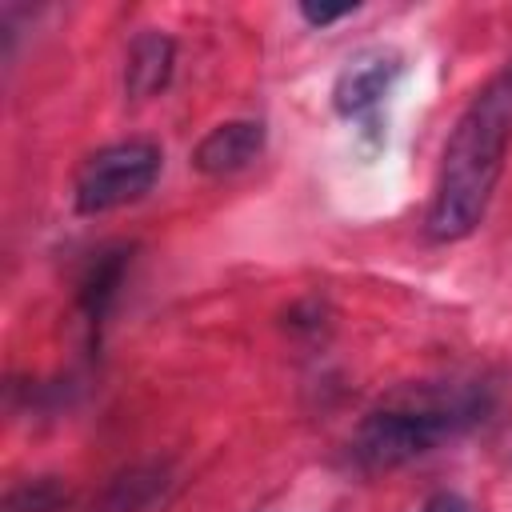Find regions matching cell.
Masks as SVG:
<instances>
[{
    "instance_id": "cell-1",
    "label": "cell",
    "mask_w": 512,
    "mask_h": 512,
    "mask_svg": "<svg viewBox=\"0 0 512 512\" xmlns=\"http://www.w3.org/2000/svg\"><path fill=\"white\" fill-rule=\"evenodd\" d=\"M508 144H512V64L488 76L472 92V100L464 104V112L456 116L444 140L424 216L428 240L456 244L480 228L492 192L504 176Z\"/></svg>"
},
{
    "instance_id": "cell-6",
    "label": "cell",
    "mask_w": 512,
    "mask_h": 512,
    "mask_svg": "<svg viewBox=\"0 0 512 512\" xmlns=\"http://www.w3.org/2000/svg\"><path fill=\"white\" fill-rule=\"evenodd\" d=\"M260 152H264L260 120H224L196 144L192 168L204 176H232V172H244Z\"/></svg>"
},
{
    "instance_id": "cell-4",
    "label": "cell",
    "mask_w": 512,
    "mask_h": 512,
    "mask_svg": "<svg viewBox=\"0 0 512 512\" xmlns=\"http://www.w3.org/2000/svg\"><path fill=\"white\" fill-rule=\"evenodd\" d=\"M400 76V56L396 52H364L356 60H348V68L336 76V88H332V104L344 120H356V124H376L392 84Z\"/></svg>"
},
{
    "instance_id": "cell-11",
    "label": "cell",
    "mask_w": 512,
    "mask_h": 512,
    "mask_svg": "<svg viewBox=\"0 0 512 512\" xmlns=\"http://www.w3.org/2000/svg\"><path fill=\"white\" fill-rule=\"evenodd\" d=\"M352 12H356V4H344V8H312V4H300V16H304L312 28H328V24H336V20L352 16Z\"/></svg>"
},
{
    "instance_id": "cell-10",
    "label": "cell",
    "mask_w": 512,
    "mask_h": 512,
    "mask_svg": "<svg viewBox=\"0 0 512 512\" xmlns=\"http://www.w3.org/2000/svg\"><path fill=\"white\" fill-rule=\"evenodd\" d=\"M412 512H472V504L460 492H432L428 500H420Z\"/></svg>"
},
{
    "instance_id": "cell-2",
    "label": "cell",
    "mask_w": 512,
    "mask_h": 512,
    "mask_svg": "<svg viewBox=\"0 0 512 512\" xmlns=\"http://www.w3.org/2000/svg\"><path fill=\"white\" fill-rule=\"evenodd\" d=\"M496 392L480 376L412 380L372 404L348 436V460L360 472H388L436 452L488 420Z\"/></svg>"
},
{
    "instance_id": "cell-5",
    "label": "cell",
    "mask_w": 512,
    "mask_h": 512,
    "mask_svg": "<svg viewBox=\"0 0 512 512\" xmlns=\"http://www.w3.org/2000/svg\"><path fill=\"white\" fill-rule=\"evenodd\" d=\"M128 264H132V248L128 244H108V248L92 252V260L84 264L80 284H76V304H80V316L88 324V336H100L104 316L112 312V304H116V296L124 288Z\"/></svg>"
},
{
    "instance_id": "cell-9",
    "label": "cell",
    "mask_w": 512,
    "mask_h": 512,
    "mask_svg": "<svg viewBox=\"0 0 512 512\" xmlns=\"http://www.w3.org/2000/svg\"><path fill=\"white\" fill-rule=\"evenodd\" d=\"M64 504H68V488L56 476H36L8 492L4 512H60Z\"/></svg>"
},
{
    "instance_id": "cell-7",
    "label": "cell",
    "mask_w": 512,
    "mask_h": 512,
    "mask_svg": "<svg viewBox=\"0 0 512 512\" xmlns=\"http://www.w3.org/2000/svg\"><path fill=\"white\" fill-rule=\"evenodd\" d=\"M172 68H176V44L172 36L148 28L132 40L128 56H124V92L132 100H148L156 92L168 88L172 80Z\"/></svg>"
},
{
    "instance_id": "cell-8",
    "label": "cell",
    "mask_w": 512,
    "mask_h": 512,
    "mask_svg": "<svg viewBox=\"0 0 512 512\" xmlns=\"http://www.w3.org/2000/svg\"><path fill=\"white\" fill-rule=\"evenodd\" d=\"M160 488H164V472L160 468H132L128 476H120L108 488L100 512H140Z\"/></svg>"
},
{
    "instance_id": "cell-3",
    "label": "cell",
    "mask_w": 512,
    "mask_h": 512,
    "mask_svg": "<svg viewBox=\"0 0 512 512\" xmlns=\"http://www.w3.org/2000/svg\"><path fill=\"white\" fill-rule=\"evenodd\" d=\"M160 148L152 140H116L84 156L72 180V208L80 216H104L144 200L160 176Z\"/></svg>"
}]
</instances>
